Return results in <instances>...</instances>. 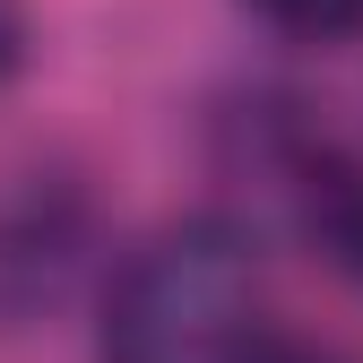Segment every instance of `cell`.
I'll list each match as a JSON object with an SVG mask.
<instances>
[{"label":"cell","mask_w":363,"mask_h":363,"mask_svg":"<svg viewBox=\"0 0 363 363\" xmlns=\"http://www.w3.org/2000/svg\"><path fill=\"white\" fill-rule=\"evenodd\" d=\"M277 173L294 191V225L311 234V251L329 268H346V277H363V156L311 139V130H286Z\"/></svg>","instance_id":"obj_2"},{"label":"cell","mask_w":363,"mask_h":363,"mask_svg":"<svg viewBox=\"0 0 363 363\" xmlns=\"http://www.w3.org/2000/svg\"><path fill=\"white\" fill-rule=\"evenodd\" d=\"M251 9L294 35V43H337V35H363V0H251Z\"/></svg>","instance_id":"obj_3"},{"label":"cell","mask_w":363,"mask_h":363,"mask_svg":"<svg viewBox=\"0 0 363 363\" xmlns=\"http://www.w3.org/2000/svg\"><path fill=\"white\" fill-rule=\"evenodd\" d=\"M277 311L259 242L234 216H182L121 259L104 294V363H268Z\"/></svg>","instance_id":"obj_1"},{"label":"cell","mask_w":363,"mask_h":363,"mask_svg":"<svg viewBox=\"0 0 363 363\" xmlns=\"http://www.w3.org/2000/svg\"><path fill=\"white\" fill-rule=\"evenodd\" d=\"M18 52H26V26H18V9H9V0H0V78L18 69Z\"/></svg>","instance_id":"obj_4"}]
</instances>
